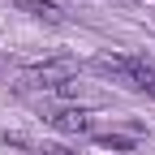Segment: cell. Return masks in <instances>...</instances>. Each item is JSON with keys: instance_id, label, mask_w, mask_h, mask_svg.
<instances>
[{"instance_id": "obj_1", "label": "cell", "mask_w": 155, "mask_h": 155, "mask_svg": "<svg viewBox=\"0 0 155 155\" xmlns=\"http://www.w3.org/2000/svg\"><path fill=\"white\" fill-rule=\"evenodd\" d=\"M69 78H78V65L69 61V56H56V61H39V65H26L22 73H17V86L22 91H56L61 82H69Z\"/></svg>"}, {"instance_id": "obj_2", "label": "cell", "mask_w": 155, "mask_h": 155, "mask_svg": "<svg viewBox=\"0 0 155 155\" xmlns=\"http://www.w3.org/2000/svg\"><path fill=\"white\" fill-rule=\"evenodd\" d=\"M48 125L56 134H69V138H91V134H95V116L82 104H61V108L48 112Z\"/></svg>"}, {"instance_id": "obj_3", "label": "cell", "mask_w": 155, "mask_h": 155, "mask_svg": "<svg viewBox=\"0 0 155 155\" xmlns=\"http://www.w3.org/2000/svg\"><path fill=\"white\" fill-rule=\"evenodd\" d=\"M95 73L112 78L125 91H138V56H95Z\"/></svg>"}, {"instance_id": "obj_4", "label": "cell", "mask_w": 155, "mask_h": 155, "mask_svg": "<svg viewBox=\"0 0 155 155\" xmlns=\"http://www.w3.org/2000/svg\"><path fill=\"white\" fill-rule=\"evenodd\" d=\"M30 17H39V22H48V26H61L65 22V9L61 5H52V0H17Z\"/></svg>"}, {"instance_id": "obj_5", "label": "cell", "mask_w": 155, "mask_h": 155, "mask_svg": "<svg viewBox=\"0 0 155 155\" xmlns=\"http://www.w3.org/2000/svg\"><path fill=\"white\" fill-rule=\"evenodd\" d=\"M138 91H147L155 99V65H147V61H138Z\"/></svg>"}, {"instance_id": "obj_6", "label": "cell", "mask_w": 155, "mask_h": 155, "mask_svg": "<svg viewBox=\"0 0 155 155\" xmlns=\"http://www.w3.org/2000/svg\"><path fill=\"white\" fill-rule=\"evenodd\" d=\"M48 155H78V151H61V147H48Z\"/></svg>"}]
</instances>
